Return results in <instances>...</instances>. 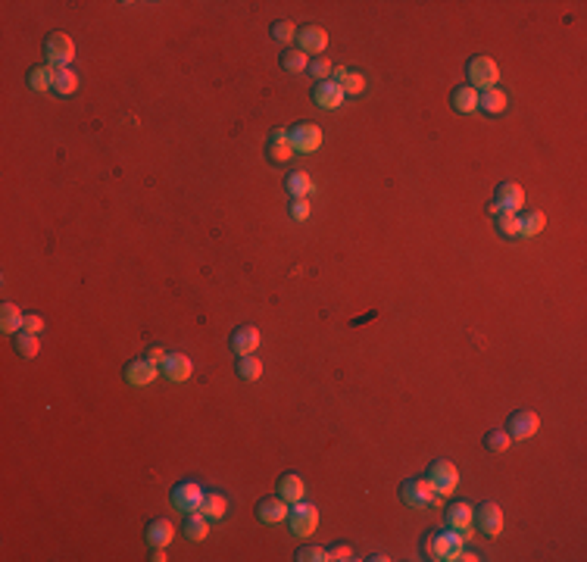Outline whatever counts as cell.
<instances>
[{"label":"cell","instance_id":"6da1fadb","mask_svg":"<svg viewBox=\"0 0 587 562\" xmlns=\"http://www.w3.org/2000/svg\"><path fill=\"white\" fill-rule=\"evenodd\" d=\"M462 547H466V541L456 534V531H434V534H428V541H425V556L428 559H434V562H456L459 559V553H462Z\"/></svg>","mask_w":587,"mask_h":562},{"label":"cell","instance_id":"7a4b0ae2","mask_svg":"<svg viewBox=\"0 0 587 562\" xmlns=\"http://www.w3.org/2000/svg\"><path fill=\"white\" fill-rule=\"evenodd\" d=\"M400 500H403V506H409V509H434V506H441L444 497H437L432 491L428 478H409V481H403V487H400Z\"/></svg>","mask_w":587,"mask_h":562},{"label":"cell","instance_id":"3957f363","mask_svg":"<svg viewBox=\"0 0 587 562\" xmlns=\"http://www.w3.org/2000/svg\"><path fill=\"white\" fill-rule=\"evenodd\" d=\"M466 72H469V88H475V91H491L500 81V66L491 56H472Z\"/></svg>","mask_w":587,"mask_h":562},{"label":"cell","instance_id":"277c9868","mask_svg":"<svg viewBox=\"0 0 587 562\" xmlns=\"http://www.w3.org/2000/svg\"><path fill=\"white\" fill-rule=\"evenodd\" d=\"M428 484H432V491L437 494V497H450L453 491H456L459 484V469L453 466L450 459H437L432 462V469H428Z\"/></svg>","mask_w":587,"mask_h":562},{"label":"cell","instance_id":"5b68a950","mask_svg":"<svg viewBox=\"0 0 587 562\" xmlns=\"http://www.w3.org/2000/svg\"><path fill=\"white\" fill-rule=\"evenodd\" d=\"M44 60H47V66H53V69H69V63L76 60V44H72V38L63 35V31H53V35L44 41Z\"/></svg>","mask_w":587,"mask_h":562},{"label":"cell","instance_id":"8992f818","mask_svg":"<svg viewBox=\"0 0 587 562\" xmlns=\"http://www.w3.org/2000/svg\"><path fill=\"white\" fill-rule=\"evenodd\" d=\"M287 522H291L294 537H310L319 528V509L310 506V503H303V500H297L294 509L287 512Z\"/></svg>","mask_w":587,"mask_h":562},{"label":"cell","instance_id":"52a82bcc","mask_svg":"<svg viewBox=\"0 0 587 562\" xmlns=\"http://www.w3.org/2000/svg\"><path fill=\"white\" fill-rule=\"evenodd\" d=\"M287 138H291V147L297 153H316L322 147V128L312 126V122H297L294 128H287Z\"/></svg>","mask_w":587,"mask_h":562},{"label":"cell","instance_id":"ba28073f","mask_svg":"<svg viewBox=\"0 0 587 562\" xmlns=\"http://www.w3.org/2000/svg\"><path fill=\"white\" fill-rule=\"evenodd\" d=\"M203 487L197 484V481H181V484H175L172 487V506H175L178 512H197L200 509V503H203Z\"/></svg>","mask_w":587,"mask_h":562},{"label":"cell","instance_id":"9c48e42d","mask_svg":"<svg viewBox=\"0 0 587 562\" xmlns=\"http://www.w3.org/2000/svg\"><path fill=\"white\" fill-rule=\"evenodd\" d=\"M444 525H447L450 531H456L462 541H469V534H472V528H475V509L469 506V503H456V506L447 509Z\"/></svg>","mask_w":587,"mask_h":562},{"label":"cell","instance_id":"30bf717a","mask_svg":"<svg viewBox=\"0 0 587 562\" xmlns=\"http://www.w3.org/2000/svg\"><path fill=\"white\" fill-rule=\"evenodd\" d=\"M475 528L487 537H500L503 531V509L497 506V503H481V506L475 509Z\"/></svg>","mask_w":587,"mask_h":562},{"label":"cell","instance_id":"8fae6325","mask_svg":"<svg viewBox=\"0 0 587 562\" xmlns=\"http://www.w3.org/2000/svg\"><path fill=\"white\" fill-rule=\"evenodd\" d=\"M537 428H541V419H537V412H531V409H519V412H512V416H509L506 431H509V437L528 441V437H534V434H537Z\"/></svg>","mask_w":587,"mask_h":562},{"label":"cell","instance_id":"7c38bea8","mask_svg":"<svg viewBox=\"0 0 587 562\" xmlns=\"http://www.w3.org/2000/svg\"><path fill=\"white\" fill-rule=\"evenodd\" d=\"M519 206H525V191L512 181H503L497 188V197H494V213H519Z\"/></svg>","mask_w":587,"mask_h":562},{"label":"cell","instance_id":"4fadbf2b","mask_svg":"<svg viewBox=\"0 0 587 562\" xmlns=\"http://www.w3.org/2000/svg\"><path fill=\"white\" fill-rule=\"evenodd\" d=\"M325 47H328V31H325V29L307 26V29L297 31V51L322 56V51H325Z\"/></svg>","mask_w":587,"mask_h":562},{"label":"cell","instance_id":"5bb4252c","mask_svg":"<svg viewBox=\"0 0 587 562\" xmlns=\"http://www.w3.org/2000/svg\"><path fill=\"white\" fill-rule=\"evenodd\" d=\"M287 512H291V503L281 500V497H269V500H260V506H256V518H260L262 525H278L287 518Z\"/></svg>","mask_w":587,"mask_h":562},{"label":"cell","instance_id":"9a60e30c","mask_svg":"<svg viewBox=\"0 0 587 562\" xmlns=\"http://www.w3.org/2000/svg\"><path fill=\"white\" fill-rule=\"evenodd\" d=\"M266 156L272 163H287L294 156V147H291V138H287V128H275L266 140Z\"/></svg>","mask_w":587,"mask_h":562},{"label":"cell","instance_id":"2e32d148","mask_svg":"<svg viewBox=\"0 0 587 562\" xmlns=\"http://www.w3.org/2000/svg\"><path fill=\"white\" fill-rule=\"evenodd\" d=\"M156 375H160V366L150 362V359H135V362H128V366H126V382L131 387L150 384V382H156Z\"/></svg>","mask_w":587,"mask_h":562},{"label":"cell","instance_id":"e0dca14e","mask_svg":"<svg viewBox=\"0 0 587 562\" xmlns=\"http://www.w3.org/2000/svg\"><path fill=\"white\" fill-rule=\"evenodd\" d=\"M191 372H194V366H191V359H188L185 353H166V359H163V375H166L169 382H175V384L188 382Z\"/></svg>","mask_w":587,"mask_h":562},{"label":"cell","instance_id":"ac0fdd59","mask_svg":"<svg viewBox=\"0 0 587 562\" xmlns=\"http://www.w3.org/2000/svg\"><path fill=\"white\" fill-rule=\"evenodd\" d=\"M341 101H344V88L335 85V81H319L312 88V103L322 106V110H337Z\"/></svg>","mask_w":587,"mask_h":562},{"label":"cell","instance_id":"d6986e66","mask_svg":"<svg viewBox=\"0 0 587 562\" xmlns=\"http://www.w3.org/2000/svg\"><path fill=\"white\" fill-rule=\"evenodd\" d=\"M256 347H260V328L256 325H241L235 334H231V350H235L238 357L256 353Z\"/></svg>","mask_w":587,"mask_h":562},{"label":"cell","instance_id":"ffe728a7","mask_svg":"<svg viewBox=\"0 0 587 562\" xmlns=\"http://www.w3.org/2000/svg\"><path fill=\"white\" fill-rule=\"evenodd\" d=\"M144 537H147V543H150V547H163V550H166L172 543V537H175V528H172L169 518H153V522L147 525Z\"/></svg>","mask_w":587,"mask_h":562},{"label":"cell","instance_id":"44dd1931","mask_svg":"<svg viewBox=\"0 0 587 562\" xmlns=\"http://www.w3.org/2000/svg\"><path fill=\"white\" fill-rule=\"evenodd\" d=\"M303 494H307V484H303V478H300V475L287 472V475L278 481V497H281V500H287L291 506H294L297 500H303Z\"/></svg>","mask_w":587,"mask_h":562},{"label":"cell","instance_id":"7402d4cb","mask_svg":"<svg viewBox=\"0 0 587 562\" xmlns=\"http://www.w3.org/2000/svg\"><path fill=\"white\" fill-rule=\"evenodd\" d=\"M506 103L509 101L500 88H491V91H481V94H478V110H484L487 116H500L506 110Z\"/></svg>","mask_w":587,"mask_h":562},{"label":"cell","instance_id":"603a6c76","mask_svg":"<svg viewBox=\"0 0 587 562\" xmlns=\"http://www.w3.org/2000/svg\"><path fill=\"white\" fill-rule=\"evenodd\" d=\"M22 322H26V316L19 312L16 303H4V307H0V332L4 334H19Z\"/></svg>","mask_w":587,"mask_h":562},{"label":"cell","instance_id":"cb8c5ba5","mask_svg":"<svg viewBox=\"0 0 587 562\" xmlns=\"http://www.w3.org/2000/svg\"><path fill=\"white\" fill-rule=\"evenodd\" d=\"M206 522H210V518H206L200 509H197V512H188V522H185V537H188V541H191V543L206 541V534H210Z\"/></svg>","mask_w":587,"mask_h":562},{"label":"cell","instance_id":"d4e9b609","mask_svg":"<svg viewBox=\"0 0 587 562\" xmlns=\"http://www.w3.org/2000/svg\"><path fill=\"white\" fill-rule=\"evenodd\" d=\"M53 78H56L53 66H35V69L29 72V88L44 94V91H53Z\"/></svg>","mask_w":587,"mask_h":562},{"label":"cell","instance_id":"484cf974","mask_svg":"<svg viewBox=\"0 0 587 562\" xmlns=\"http://www.w3.org/2000/svg\"><path fill=\"white\" fill-rule=\"evenodd\" d=\"M200 512L210 518V522H219V518H225V512H228V500L222 497V494H203Z\"/></svg>","mask_w":587,"mask_h":562},{"label":"cell","instance_id":"4316f807","mask_svg":"<svg viewBox=\"0 0 587 562\" xmlns=\"http://www.w3.org/2000/svg\"><path fill=\"white\" fill-rule=\"evenodd\" d=\"M450 103H453V110H456V113H475L478 110V91L469 88V85H462V88L453 91Z\"/></svg>","mask_w":587,"mask_h":562},{"label":"cell","instance_id":"83f0119b","mask_svg":"<svg viewBox=\"0 0 587 562\" xmlns=\"http://www.w3.org/2000/svg\"><path fill=\"white\" fill-rule=\"evenodd\" d=\"M13 350H16V357H22V359H35L38 350H41L38 334H29V332L13 334Z\"/></svg>","mask_w":587,"mask_h":562},{"label":"cell","instance_id":"f1b7e54d","mask_svg":"<svg viewBox=\"0 0 587 562\" xmlns=\"http://www.w3.org/2000/svg\"><path fill=\"white\" fill-rule=\"evenodd\" d=\"M285 188H287V194L291 197H310L312 191H316V185H312V178L307 175V172H291L285 181Z\"/></svg>","mask_w":587,"mask_h":562},{"label":"cell","instance_id":"f546056e","mask_svg":"<svg viewBox=\"0 0 587 562\" xmlns=\"http://www.w3.org/2000/svg\"><path fill=\"white\" fill-rule=\"evenodd\" d=\"M543 225H547V219H543V213H537V210H531V213H522L519 216V235L522 237H534V235H541L543 231Z\"/></svg>","mask_w":587,"mask_h":562},{"label":"cell","instance_id":"4dcf8cb0","mask_svg":"<svg viewBox=\"0 0 587 562\" xmlns=\"http://www.w3.org/2000/svg\"><path fill=\"white\" fill-rule=\"evenodd\" d=\"M235 372L244 378V382H260V375H262V362L256 359L253 353H247V357H238Z\"/></svg>","mask_w":587,"mask_h":562},{"label":"cell","instance_id":"1f68e13d","mask_svg":"<svg viewBox=\"0 0 587 562\" xmlns=\"http://www.w3.org/2000/svg\"><path fill=\"white\" fill-rule=\"evenodd\" d=\"M78 76L72 69H56V78H53V91L60 97H69V94H76L78 91Z\"/></svg>","mask_w":587,"mask_h":562},{"label":"cell","instance_id":"d6a6232c","mask_svg":"<svg viewBox=\"0 0 587 562\" xmlns=\"http://www.w3.org/2000/svg\"><path fill=\"white\" fill-rule=\"evenodd\" d=\"M509 444H512V437L506 428H494V431H487V437H484V447L491 453H506Z\"/></svg>","mask_w":587,"mask_h":562},{"label":"cell","instance_id":"836d02e7","mask_svg":"<svg viewBox=\"0 0 587 562\" xmlns=\"http://www.w3.org/2000/svg\"><path fill=\"white\" fill-rule=\"evenodd\" d=\"M310 66V56L303 51H285L281 53V69L285 72H303Z\"/></svg>","mask_w":587,"mask_h":562},{"label":"cell","instance_id":"e575fe53","mask_svg":"<svg viewBox=\"0 0 587 562\" xmlns=\"http://www.w3.org/2000/svg\"><path fill=\"white\" fill-rule=\"evenodd\" d=\"M497 231L503 237H519V213H497Z\"/></svg>","mask_w":587,"mask_h":562},{"label":"cell","instance_id":"d590c367","mask_svg":"<svg viewBox=\"0 0 587 562\" xmlns=\"http://www.w3.org/2000/svg\"><path fill=\"white\" fill-rule=\"evenodd\" d=\"M297 29L294 22H287V19H278L275 26H272V41H278V44H291V41L297 38Z\"/></svg>","mask_w":587,"mask_h":562},{"label":"cell","instance_id":"8d00e7d4","mask_svg":"<svg viewBox=\"0 0 587 562\" xmlns=\"http://www.w3.org/2000/svg\"><path fill=\"white\" fill-rule=\"evenodd\" d=\"M307 69H310V76L316 78V81H325L328 76H332V69H335V66L328 63L325 56H316V60H310V66H307Z\"/></svg>","mask_w":587,"mask_h":562},{"label":"cell","instance_id":"74e56055","mask_svg":"<svg viewBox=\"0 0 587 562\" xmlns=\"http://www.w3.org/2000/svg\"><path fill=\"white\" fill-rule=\"evenodd\" d=\"M344 94H350V97H359L362 91H366V78L359 76V72H347V78H344Z\"/></svg>","mask_w":587,"mask_h":562},{"label":"cell","instance_id":"f35d334b","mask_svg":"<svg viewBox=\"0 0 587 562\" xmlns=\"http://www.w3.org/2000/svg\"><path fill=\"white\" fill-rule=\"evenodd\" d=\"M287 213H291L294 222H307L310 219V200L307 197H291V210Z\"/></svg>","mask_w":587,"mask_h":562},{"label":"cell","instance_id":"ab89813d","mask_svg":"<svg viewBox=\"0 0 587 562\" xmlns=\"http://www.w3.org/2000/svg\"><path fill=\"white\" fill-rule=\"evenodd\" d=\"M297 559H300V562H328V550H322V547H303L300 553H297Z\"/></svg>","mask_w":587,"mask_h":562},{"label":"cell","instance_id":"60d3db41","mask_svg":"<svg viewBox=\"0 0 587 562\" xmlns=\"http://www.w3.org/2000/svg\"><path fill=\"white\" fill-rule=\"evenodd\" d=\"M22 332L41 334V332H44V319H41V316H26V322H22Z\"/></svg>","mask_w":587,"mask_h":562},{"label":"cell","instance_id":"b9f144b4","mask_svg":"<svg viewBox=\"0 0 587 562\" xmlns=\"http://www.w3.org/2000/svg\"><path fill=\"white\" fill-rule=\"evenodd\" d=\"M328 559H337V562L353 559V547H347V543H337L335 550H328Z\"/></svg>","mask_w":587,"mask_h":562},{"label":"cell","instance_id":"7bdbcfd3","mask_svg":"<svg viewBox=\"0 0 587 562\" xmlns=\"http://www.w3.org/2000/svg\"><path fill=\"white\" fill-rule=\"evenodd\" d=\"M144 359H150V362H156V366H160V362L166 359V350H163V347H150V350L144 353Z\"/></svg>","mask_w":587,"mask_h":562},{"label":"cell","instance_id":"ee69618b","mask_svg":"<svg viewBox=\"0 0 587 562\" xmlns=\"http://www.w3.org/2000/svg\"><path fill=\"white\" fill-rule=\"evenodd\" d=\"M347 72H350V69H344V66H337V69H332V76H328V78H332V81H335V85H344Z\"/></svg>","mask_w":587,"mask_h":562}]
</instances>
